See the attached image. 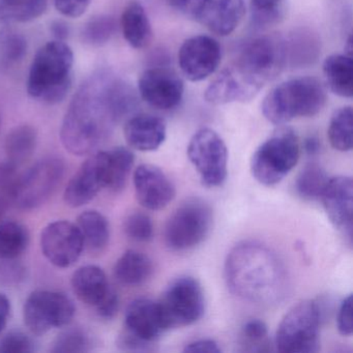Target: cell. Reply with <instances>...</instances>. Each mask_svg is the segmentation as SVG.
I'll list each match as a JSON object with an SVG mask.
<instances>
[{"label": "cell", "instance_id": "cell-48", "mask_svg": "<svg viewBox=\"0 0 353 353\" xmlns=\"http://www.w3.org/2000/svg\"><path fill=\"white\" fill-rule=\"evenodd\" d=\"M320 144L319 141L316 139L315 137L309 138V139L305 140V150L307 154H314L319 150Z\"/></svg>", "mask_w": 353, "mask_h": 353}, {"label": "cell", "instance_id": "cell-26", "mask_svg": "<svg viewBox=\"0 0 353 353\" xmlns=\"http://www.w3.org/2000/svg\"><path fill=\"white\" fill-rule=\"evenodd\" d=\"M152 270V260L145 254L128 250L117 260L113 274L121 284L138 286L150 278Z\"/></svg>", "mask_w": 353, "mask_h": 353}, {"label": "cell", "instance_id": "cell-27", "mask_svg": "<svg viewBox=\"0 0 353 353\" xmlns=\"http://www.w3.org/2000/svg\"><path fill=\"white\" fill-rule=\"evenodd\" d=\"M38 144V134L32 125H22L14 128L5 140V152L8 164L17 168L32 158Z\"/></svg>", "mask_w": 353, "mask_h": 353}, {"label": "cell", "instance_id": "cell-1", "mask_svg": "<svg viewBox=\"0 0 353 353\" xmlns=\"http://www.w3.org/2000/svg\"><path fill=\"white\" fill-rule=\"evenodd\" d=\"M133 103L123 82L108 74H94L80 86L65 113L61 129L63 148L74 156L92 154Z\"/></svg>", "mask_w": 353, "mask_h": 353}, {"label": "cell", "instance_id": "cell-4", "mask_svg": "<svg viewBox=\"0 0 353 353\" xmlns=\"http://www.w3.org/2000/svg\"><path fill=\"white\" fill-rule=\"evenodd\" d=\"M323 84L314 77H299L272 88L262 102L264 117L274 125H284L297 117H313L325 106Z\"/></svg>", "mask_w": 353, "mask_h": 353}, {"label": "cell", "instance_id": "cell-15", "mask_svg": "<svg viewBox=\"0 0 353 353\" xmlns=\"http://www.w3.org/2000/svg\"><path fill=\"white\" fill-rule=\"evenodd\" d=\"M221 57L222 51L218 41L200 34L183 43L179 51V65L190 81L199 82L216 71Z\"/></svg>", "mask_w": 353, "mask_h": 353}, {"label": "cell", "instance_id": "cell-3", "mask_svg": "<svg viewBox=\"0 0 353 353\" xmlns=\"http://www.w3.org/2000/svg\"><path fill=\"white\" fill-rule=\"evenodd\" d=\"M74 53L63 41H51L39 49L30 65L28 92L34 100L57 104L72 85Z\"/></svg>", "mask_w": 353, "mask_h": 353}, {"label": "cell", "instance_id": "cell-31", "mask_svg": "<svg viewBox=\"0 0 353 353\" xmlns=\"http://www.w3.org/2000/svg\"><path fill=\"white\" fill-rule=\"evenodd\" d=\"M328 139L334 150L349 152L353 145V111L343 107L334 111L328 125Z\"/></svg>", "mask_w": 353, "mask_h": 353}, {"label": "cell", "instance_id": "cell-8", "mask_svg": "<svg viewBox=\"0 0 353 353\" xmlns=\"http://www.w3.org/2000/svg\"><path fill=\"white\" fill-rule=\"evenodd\" d=\"M65 174V164L59 158H45L15 179L10 197L17 208H40L57 191Z\"/></svg>", "mask_w": 353, "mask_h": 353}, {"label": "cell", "instance_id": "cell-34", "mask_svg": "<svg viewBox=\"0 0 353 353\" xmlns=\"http://www.w3.org/2000/svg\"><path fill=\"white\" fill-rule=\"evenodd\" d=\"M92 341L90 334L81 328H69L61 332L51 344L53 353H82L92 349Z\"/></svg>", "mask_w": 353, "mask_h": 353}, {"label": "cell", "instance_id": "cell-46", "mask_svg": "<svg viewBox=\"0 0 353 353\" xmlns=\"http://www.w3.org/2000/svg\"><path fill=\"white\" fill-rule=\"evenodd\" d=\"M11 301L5 293L0 292V336L7 327L11 315Z\"/></svg>", "mask_w": 353, "mask_h": 353}, {"label": "cell", "instance_id": "cell-42", "mask_svg": "<svg viewBox=\"0 0 353 353\" xmlns=\"http://www.w3.org/2000/svg\"><path fill=\"white\" fill-rule=\"evenodd\" d=\"M92 0H54L55 8L61 15L78 18L88 11Z\"/></svg>", "mask_w": 353, "mask_h": 353}, {"label": "cell", "instance_id": "cell-2", "mask_svg": "<svg viewBox=\"0 0 353 353\" xmlns=\"http://www.w3.org/2000/svg\"><path fill=\"white\" fill-rule=\"evenodd\" d=\"M225 274L230 290L250 303L272 305L286 292L284 264L262 243L245 241L235 245L227 257Z\"/></svg>", "mask_w": 353, "mask_h": 353}, {"label": "cell", "instance_id": "cell-12", "mask_svg": "<svg viewBox=\"0 0 353 353\" xmlns=\"http://www.w3.org/2000/svg\"><path fill=\"white\" fill-rule=\"evenodd\" d=\"M188 157L206 187H220L227 177L228 150L224 140L214 130H199L188 146Z\"/></svg>", "mask_w": 353, "mask_h": 353}, {"label": "cell", "instance_id": "cell-17", "mask_svg": "<svg viewBox=\"0 0 353 353\" xmlns=\"http://www.w3.org/2000/svg\"><path fill=\"white\" fill-rule=\"evenodd\" d=\"M320 199L330 222L349 241H352L353 181L350 176L328 179Z\"/></svg>", "mask_w": 353, "mask_h": 353}, {"label": "cell", "instance_id": "cell-19", "mask_svg": "<svg viewBox=\"0 0 353 353\" xmlns=\"http://www.w3.org/2000/svg\"><path fill=\"white\" fill-rule=\"evenodd\" d=\"M158 301L137 299L128 305L125 332L150 347L165 332Z\"/></svg>", "mask_w": 353, "mask_h": 353}, {"label": "cell", "instance_id": "cell-37", "mask_svg": "<svg viewBox=\"0 0 353 353\" xmlns=\"http://www.w3.org/2000/svg\"><path fill=\"white\" fill-rule=\"evenodd\" d=\"M125 235L137 243H146L154 235V225L152 219L143 212H133L123 223Z\"/></svg>", "mask_w": 353, "mask_h": 353}, {"label": "cell", "instance_id": "cell-21", "mask_svg": "<svg viewBox=\"0 0 353 353\" xmlns=\"http://www.w3.org/2000/svg\"><path fill=\"white\" fill-rule=\"evenodd\" d=\"M166 133L165 121L152 114H138L132 117L123 129L127 143L139 152L158 150L166 139Z\"/></svg>", "mask_w": 353, "mask_h": 353}, {"label": "cell", "instance_id": "cell-30", "mask_svg": "<svg viewBox=\"0 0 353 353\" xmlns=\"http://www.w3.org/2000/svg\"><path fill=\"white\" fill-rule=\"evenodd\" d=\"M107 189L119 193L125 187L135 157L131 150L121 146L107 150Z\"/></svg>", "mask_w": 353, "mask_h": 353}, {"label": "cell", "instance_id": "cell-23", "mask_svg": "<svg viewBox=\"0 0 353 353\" xmlns=\"http://www.w3.org/2000/svg\"><path fill=\"white\" fill-rule=\"evenodd\" d=\"M72 289L81 303L97 307L112 291L104 270L98 265L81 266L71 280Z\"/></svg>", "mask_w": 353, "mask_h": 353}, {"label": "cell", "instance_id": "cell-24", "mask_svg": "<svg viewBox=\"0 0 353 353\" xmlns=\"http://www.w3.org/2000/svg\"><path fill=\"white\" fill-rule=\"evenodd\" d=\"M121 30L125 41L135 49H144L152 39V24L139 3H129L121 16Z\"/></svg>", "mask_w": 353, "mask_h": 353}, {"label": "cell", "instance_id": "cell-33", "mask_svg": "<svg viewBox=\"0 0 353 353\" xmlns=\"http://www.w3.org/2000/svg\"><path fill=\"white\" fill-rule=\"evenodd\" d=\"M328 179L330 177L321 166L310 164L305 166L297 176L295 189L297 194L303 199H320Z\"/></svg>", "mask_w": 353, "mask_h": 353}, {"label": "cell", "instance_id": "cell-44", "mask_svg": "<svg viewBox=\"0 0 353 353\" xmlns=\"http://www.w3.org/2000/svg\"><path fill=\"white\" fill-rule=\"evenodd\" d=\"M185 352L199 353H220L222 352L218 343L214 340H198L190 343L183 349Z\"/></svg>", "mask_w": 353, "mask_h": 353}, {"label": "cell", "instance_id": "cell-28", "mask_svg": "<svg viewBox=\"0 0 353 353\" xmlns=\"http://www.w3.org/2000/svg\"><path fill=\"white\" fill-rule=\"evenodd\" d=\"M77 226L81 231L84 243L92 251L102 252L110 239V225L104 214L98 210H85L79 214Z\"/></svg>", "mask_w": 353, "mask_h": 353}, {"label": "cell", "instance_id": "cell-50", "mask_svg": "<svg viewBox=\"0 0 353 353\" xmlns=\"http://www.w3.org/2000/svg\"><path fill=\"white\" fill-rule=\"evenodd\" d=\"M0 19H1V14H0ZM1 32V30H0Z\"/></svg>", "mask_w": 353, "mask_h": 353}, {"label": "cell", "instance_id": "cell-43", "mask_svg": "<svg viewBox=\"0 0 353 353\" xmlns=\"http://www.w3.org/2000/svg\"><path fill=\"white\" fill-rule=\"evenodd\" d=\"M119 295L112 289L108 296L96 307L97 314L103 319L110 320L115 317L119 312Z\"/></svg>", "mask_w": 353, "mask_h": 353}, {"label": "cell", "instance_id": "cell-5", "mask_svg": "<svg viewBox=\"0 0 353 353\" xmlns=\"http://www.w3.org/2000/svg\"><path fill=\"white\" fill-rule=\"evenodd\" d=\"M301 146L296 133L291 128L276 130L253 154L251 172L261 185H276L296 165Z\"/></svg>", "mask_w": 353, "mask_h": 353}, {"label": "cell", "instance_id": "cell-25", "mask_svg": "<svg viewBox=\"0 0 353 353\" xmlns=\"http://www.w3.org/2000/svg\"><path fill=\"white\" fill-rule=\"evenodd\" d=\"M323 75L330 90L342 98H352L353 61L347 54H332L323 63Z\"/></svg>", "mask_w": 353, "mask_h": 353}, {"label": "cell", "instance_id": "cell-18", "mask_svg": "<svg viewBox=\"0 0 353 353\" xmlns=\"http://www.w3.org/2000/svg\"><path fill=\"white\" fill-rule=\"evenodd\" d=\"M136 197L143 208L160 210L175 197V188L166 174L154 165L143 164L134 172Z\"/></svg>", "mask_w": 353, "mask_h": 353}, {"label": "cell", "instance_id": "cell-38", "mask_svg": "<svg viewBox=\"0 0 353 353\" xmlns=\"http://www.w3.org/2000/svg\"><path fill=\"white\" fill-rule=\"evenodd\" d=\"M241 336L243 344L249 348L247 351H268V326L262 320L253 319L248 321L243 325Z\"/></svg>", "mask_w": 353, "mask_h": 353}, {"label": "cell", "instance_id": "cell-39", "mask_svg": "<svg viewBox=\"0 0 353 353\" xmlns=\"http://www.w3.org/2000/svg\"><path fill=\"white\" fill-rule=\"evenodd\" d=\"M284 0H251L254 24L268 26L276 23L281 18V5Z\"/></svg>", "mask_w": 353, "mask_h": 353}, {"label": "cell", "instance_id": "cell-45", "mask_svg": "<svg viewBox=\"0 0 353 353\" xmlns=\"http://www.w3.org/2000/svg\"><path fill=\"white\" fill-rule=\"evenodd\" d=\"M203 0H168L171 8L183 14L195 16Z\"/></svg>", "mask_w": 353, "mask_h": 353}, {"label": "cell", "instance_id": "cell-6", "mask_svg": "<svg viewBox=\"0 0 353 353\" xmlns=\"http://www.w3.org/2000/svg\"><path fill=\"white\" fill-rule=\"evenodd\" d=\"M286 54L284 42L280 39L259 37L241 47L232 68L250 85L260 90L282 71Z\"/></svg>", "mask_w": 353, "mask_h": 353}, {"label": "cell", "instance_id": "cell-22", "mask_svg": "<svg viewBox=\"0 0 353 353\" xmlns=\"http://www.w3.org/2000/svg\"><path fill=\"white\" fill-rule=\"evenodd\" d=\"M259 90L250 85L232 67L224 70L212 82L204 92L206 102L212 105H225L251 101Z\"/></svg>", "mask_w": 353, "mask_h": 353}, {"label": "cell", "instance_id": "cell-9", "mask_svg": "<svg viewBox=\"0 0 353 353\" xmlns=\"http://www.w3.org/2000/svg\"><path fill=\"white\" fill-rule=\"evenodd\" d=\"M158 305L165 330L191 325L204 313L201 285L192 276H181L169 285Z\"/></svg>", "mask_w": 353, "mask_h": 353}, {"label": "cell", "instance_id": "cell-49", "mask_svg": "<svg viewBox=\"0 0 353 353\" xmlns=\"http://www.w3.org/2000/svg\"><path fill=\"white\" fill-rule=\"evenodd\" d=\"M8 202L6 196L0 194V222L3 221V216H5L6 212H7Z\"/></svg>", "mask_w": 353, "mask_h": 353}, {"label": "cell", "instance_id": "cell-36", "mask_svg": "<svg viewBox=\"0 0 353 353\" xmlns=\"http://www.w3.org/2000/svg\"><path fill=\"white\" fill-rule=\"evenodd\" d=\"M115 30L114 20L108 16L94 18L82 30L83 41L92 46H101L110 40Z\"/></svg>", "mask_w": 353, "mask_h": 353}, {"label": "cell", "instance_id": "cell-40", "mask_svg": "<svg viewBox=\"0 0 353 353\" xmlns=\"http://www.w3.org/2000/svg\"><path fill=\"white\" fill-rule=\"evenodd\" d=\"M34 350L32 342L21 332H11L0 338V353H30Z\"/></svg>", "mask_w": 353, "mask_h": 353}, {"label": "cell", "instance_id": "cell-20", "mask_svg": "<svg viewBox=\"0 0 353 353\" xmlns=\"http://www.w3.org/2000/svg\"><path fill=\"white\" fill-rule=\"evenodd\" d=\"M245 14L243 0H203L194 17L216 36L232 34Z\"/></svg>", "mask_w": 353, "mask_h": 353}, {"label": "cell", "instance_id": "cell-13", "mask_svg": "<svg viewBox=\"0 0 353 353\" xmlns=\"http://www.w3.org/2000/svg\"><path fill=\"white\" fill-rule=\"evenodd\" d=\"M40 245L43 255L52 265L69 268L81 257L85 243L77 225L59 220L43 229Z\"/></svg>", "mask_w": 353, "mask_h": 353}, {"label": "cell", "instance_id": "cell-14", "mask_svg": "<svg viewBox=\"0 0 353 353\" xmlns=\"http://www.w3.org/2000/svg\"><path fill=\"white\" fill-rule=\"evenodd\" d=\"M107 152H99L86 159L65 188L63 200L68 206L82 208L107 189Z\"/></svg>", "mask_w": 353, "mask_h": 353}, {"label": "cell", "instance_id": "cell-10", "mask_svg": "<svg viewBox=\"0 0 353 353\" xmlns=\"http://www.w3.org/2000/svg\"><path fill=\"white\" fill-rule=\"evenodd\" d=\"M210 206L200 199L181 204L165 226L164 239L172 251H187L201 243L212 229Z\"/></svg>", "mask_w": 353, "mask_h": 353}, {"label": "cell", "instance_id": "cell-16", "mask_svg": "<svg viewBox=\"0 0 353 353\" xmlns=\"http://www.w3.org/2000/svg\"><path fill=\"white\" fill-rule=\"evenodd\" d=\"M140 96L154 108L171 110L183 100L185 84L172 70L154 68L143 72L138 82Z\"/></svg>", "mask_w": 353, "mask_h": 353}, {"label": "cell", "instance_id": "cell-41", "mask_svg": "<svg viewBox=\"0 0 353 353\" xmlns=\"http://www.w3.org/2000/svg\"><path fill=\"white\" fill-rule=\"evenodd\" d=\"M338 330L342 336H350L353 332L352 295L345 297L338 313Z\"/></svg>", "mask_w": 353, "mask_h": 353}, {"label": "cell", "instance_id": "cell-29", "mask_svg": "<svg viewBox=\"0 0 353 353\" xmlns=\"http://www.w3.org/2000/svg\"><path fill=\"white\" fill-rule=\"evenodd\" d=\"M30 234L26 226L15 222H0V259H17L28 249Z\"/></svg>", "mask_w": 353, "mask_h": 353}, {"label": "cell", "instance_id": "cell-32", "mask_svg": "<svg viewBox=\"0 0 353 353\" xmlns=\"http://www.w3.org/2000/svg\"><path fill=\"white\" fill-rule=\"evenodd\" d=\"M48 0H0V14L16 22H30L46 11Z\"/></svg>", "mask_w": 353, "mask_h": 353}, {"label": "cell", "instance_id": "cell-35", "mask_svg": "<svg viewBox=\"0 0 353 353\" xmlns=\"http://www.w3.org/2000/svg\"><path fill=\"white\" fill-rule=\"evenodd\" d=\"M28 52V42L21 34L10 30L0 32V61L13 65L22 61Z\"/></svg>", "mask_w": 353, "mask_h": 353}, {"label": "cell", "instance_id": "cell-11", "mask_svg": "<svg viewBox=\"0 0 353 353\" xmlns=\"http://www.w3.org/2000/svg\"><path fill=\"white\" fill-rule=\"evenodd\" d=\"M75 313L73 301L59 291H34L23 305L24 323L36 336H43L53 328L65 327Z\"/></svg>", "mask_w": 353, "mask_h": 353}, {"label": "cell", "instance_id": "cell-7", "mask_svg": "<svg viewBox=\"0 0 353 353\" xmlns=\"http://www.w3.org/2000/svg\"><path fill=\"white\" fill-rule=\"evenodd\" d=\"M320 312L313 301L293 305L279 324L276 346L284 353H312L319 350Z\"/></svg>", "mask_w": 353, "mask_h": 353}, {"label": "cell", "instance_id": "cell-47", "mask_svg": "<svg viewBox=\"0 0 353 353\" xmlns=\"http://www.w3.org/2000/svg\"><path fill=\"white\" fill-rule=\"evenodd\" d=\"M51 32L54 36L55 40L65 41L69 37L70 30L65 22L55 21L51 24Z\"/></svg>", "mask_w": 353, "mask_h": 353}]
</instances>
